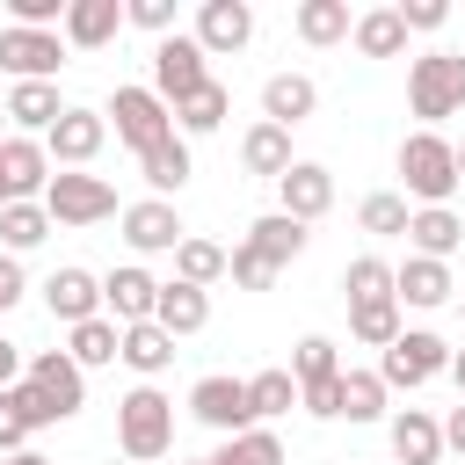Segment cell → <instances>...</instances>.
I'll use <instances>...</instances> for the list:
<instances>
[{"label":"cell","mask_w":465,"mask_h":465,"mask_svg":"<svg viewBox=\"0 0 465 465\" xmlns=\"http://www.w3.org/2000/svg\"><path fill=\"white\" fill-rule=\"evenodd\" d=\"M65 334H73V349H65V356H73L80 371L116 363V341H124V327H116V320H102V312H94V320H80V327H65Z\"/></svg>","instance_id":"35"},{"label":"cell","mask_w":465,"mask_h":465,"mask_svg":"<svg viewBox=\"0 0 465 465\" xmlns=\"http://www.w3.org/2000/svg\"><path fill=\"white\" fill-rule=\"evenodd\" d=\"M124 22H138L153 36H174V0H124Z\"/></svg>","instance_id":"43"},{"label":"cell","mask_w":465,"mask_h":465,"mask_svg":"<svg viewBox=\"0 0 465 465\" xmlns=\"http://www.w3.org/2000/svg\"><path fill=\"white\" fill-rule=\"evenodd\" d=\"M7 385H22V349H15V341H0V392H7Z\"/></svg>","instance_id":"48"},{"label":"cell","mask_w":465,"mask_h":465,"mask_svg":"<svg viewBox=\"0 0 465 465\" xmlns=\"http://www.w3.org/2000/svg\"><path fill=\"white\" fill-rule=\"evenodd\" d=\"M116 29H124V0H65L58 36H65L73 51H102Z\"/></svg>","instance_id":"20"},{"label":"cell","mask_w":465,"mask_h":465,"mask_svg":"<svg viewBox=\"0 0 465 465\" xmlns=\"http://www.w3.org/2000/svg\"><path fill=\"white\" fill-rule=\"evenodd\" d=\"M0 65L15 73V80H58V65H65V36L58 29H0Z\"/></svg>","instance_id":"11"},{"label":"cell","mask_w":465,"mask_h":465,"mask_svg":"<svg viewBox=\"0 0 465 465\" xmlns=\"http://www.w3.org/2000/svg\"><path fill=\"white\" fill-rule=\"evenodd\" d=\"M400 22H407V29H443L450 7H443V0H400Z\"/></svg>","instance_id":"44"},{"label":"cell","mask_w":465,"mask_h":465,"mask_svg":"<svg viewBox=\"0 0 465 465\" xmlns=\"http://www.w3.org/2000/svg\"><path fill=\"white\" fill-rule=\"evenodd\" d=\"M203 80H211V65H203V44H196V36H182V29H174V36H160V44H153V94H160L167 109H174V102H189Z\"/></svg>","instance_id":"6"},{"label":"cell","mask_w":465,"mask_h":465,"mask_svg":"<svg viewBox=\"0 0 465 465\" xmlns=\"http://www.w3.org/2000/svg\"><path fill=\"white\" fill-rule=\"evenodd\" d=\"M189 414H196L203 429H225V436L262 429V421H254V407H247V378H225V371H211V378H196V385H189Z\"/></svg>","instance_id":"8"},{"label":"cell","mask_w":465,"mask_h":465,"mask_svg":"<svg viewBox=\"0 0 465 465\" xmlns=\"http://www.w3.org/2000/svg\"><path fill=\"white\" fill-rule=\"evenodd\" d=\"M385 436H392V458H400V465H436V458H443V421H436L429 407H400V414L385 421Z\"/></svg>","instance_id":"19"},{"label":"cell","mask_w":465,"mask_h":465,"mask_svg":"<svg viewBox=\"0 0 465 465\" xmlns=\"http://www.w3.org/2000/svg\"><path fill=\"white\" fill-rule=\"evenodd\" d=\"M312 109H320V87H312L305 73H269V80H262V124H283V131H291V124H305Z\"/></svg>","instance_id":"21"},{"label":"cell","mask_w":465,"mask_h":465,"mask_svg":"<svg viewBox=\"0 0 465 465\" xmlns=\"http://www.w3.org/2000/svg\"><path fill=\"white\" fill-rule=\"evenodd\" d=\"M0 138H7V109H0Z\"/></svg>","instance_id":"52"},{"label":"cell","mask_w":465,"mask_h":465,"mask_svg":"<svg viewBox=\"0 0 465 465\" xmlns=\"http://www.w3.org/2000/svg\"><path fill=\"white\" fill-rule=\"evenodd\" d=\"M450 160H458V182H465V145H450Z\"/></svg>","instance_id":"51"},{"label":"cell","mask_w":465,"mask_h":465,"mask_svg":"<svg viewBox=\"0 0 465 465\" xmlns=\"http://www.w3.org/2000/svg\"><path fill=\"white\" fill-rule=\"evenodd\" d=\"M392 298H400V305H414V312H436V305H450V262L407 254V262L392 269Z\"/></svg>","instance_id":"18"},{"label":"cell","mask_w":465,"mask_h":465,"mask_svg":"<svg viewBox=\"0 0 465 465\" xmlns=\"http://www.w3.org/2000/svg\"><path fill=\"white\" fill-rule=\"evenodd\" d=\"M0 109H7L15 138H29V131H51V124L65 116V102H58V80H15V94H7Z\"/></svg>","instance_id":"22"},{"label":"cell","mask_w":465,"mask_h":465,"mask_svg":"<svg viewBox=\"0 0 465 465\" xmlns=\"http://www.w3.org/2000/svg\"><path fill=\"white\" fill-rule=\"evenodd\" d=\"M443 378L458 385V400H465V349H450V363H443Z\"/></svg>","instance_id":"49"},{"label":"cell","mask_w":465,"mask_h":465,"mask_svg":"<svg viewBox=\"0 0 465 465\" xmlns=\"http://www.w3.org/2000/svg\"><path fill=\"white\" fill-rule=\"evenodd\" d=\"M240 167L262 174V182H283V167H291V131H283V124H247V138H240Z\"/></svg>","instance_id":"25"},{"label":"cell","mask_w":465,"mask_h":465,"mask_svg":"<svg viewBox=\"0 0 465 465\" xmlns=\"http://www.w3.org/2000/svg\"><path fill=\"white\" fill-rule=\"evenodd\" d=\"M51 240V211L44 203H7L0 211V254H29Z\"/></svg>","instance_id":"33"},{"label":"cell","mask_w":465,"mask_h":465,"mask_svg":"<svg viewBox=\"0 0 465 465\" xmlns=\"http://www.w3.org/2000/svg\"><path fill=\"white\" fill-rule=\"evenodd\" d=\"M109 116H116V138L131 153H153L160 138H174V109L153 94V87H116L109 94Z\"/></svg>","instance_id":"7"},{"label":"cell","mask_w":465,"mask_h":465,"mask_svg":"<svg viewBox=\"0 0 465 465\" xmlns=\"http://www.w3.org/2000/svg\"><path fill=\"white\" fill-rule=\"evenodd\" d=\"M22 385H36V392L58 407V421H73V414H80V400H87V371H80L65 349H36V356L22 363Z\"/></svg>","instance_id":"10"},{"label":"cell","mask_w":465,"mask_h":465,"mask_svg":"<svg viewBox=\"0 0 465 465\" xmlns=\"http://www.w3.org/2000/svg\"><path fill=\"white\" fill-rule=\"evenodd\" d=\"M124 240H131L138 254H174V247L189 240V225H182V211H174V203L145 196V203H124Z\"/></svg>","instance_id":"14"},{"label":"cell","mask_w":465,"mask_h":465,"mask_svg":"<svg viewBox=\"0 0 465 465\" xmlns=\"http://www.w3.org/2000/svg\"><path fill=\"white\" fill-rule=\"evenodd\" d=\"M225 276H232L240 291H269V283H276V269H269L247 240H240V247H225Z\"/></svg>","instance_id":"42"},{"label":"cell","mask_w":465,"mask_h":465,"mask_svg":"<svg viewBox=\"0 0 465 465\" xmlns=\"http://www.w3.org/2000/svg\"><path fill=\"white\" fill-rule=\"evenodd\" d=\"M189 465H211V458H189Z\"/></svg>","instance_id":"54"},{"label":"cell","mask_w":465,"mask_h":465,"mask_svg":"<svg viewBox=\"0 0 465 465\" xmlns=\"http://www.w3.org/2000/svg\"><path fill=\"white\" fill-rule=\"evenodd\" d=\"M291 378H298V392H305V385H327V378H341V356H334V341H327V334H305V341L291 349Z\"/></svg>","instance_id":"36"},{"label":"cell","mask_w":465,"mask_h":465,"mask_svg":"<svg viewBox=\"0 0 465 465\" xmlns=\"http://www.w3.org/2000/svg\"><path fill=\"white\" fill-rule=\"evenodd\" d=\"M407 218H414V211H407V196H400V189H378V196H363V203H356V225H363V232H378V240L407 232Z\"/></svg>","instance_id":"39"},{"label":"cell","mask_w":465,"mask_h":465,"mask_svg":"<svg viewBox=\"0 0 465 465\" xmlns=\"http://www.w3.org/2000/svg\"><path fill=\"white\" fill-rule=\"evenodd\" d=\"M153 327H167L174 341H182V334H203V327H211V291H196V283H160Z\"/></svg>","instance_id":"23"},{"label":"cell","mask_w":465,"mask_h":465,"mask_svg":"<svg viewBox=\"0 0 465 465\" xmlns=\"http://www.w3.org/2000/svg\"><path fill=\"white\" fill-rule=\"evenodd\" d=\"M44 211H51V225H102V218L116 211V189H109L102 174L51 167V182H44Z\"/></svg>","instance_id":"5"},{"label":"cell","mask_w":465,"mask_h":465,"mask_svg":"<svg viewBox=\"0 0 465 465\" xmlns=\"http://www.w3.org/2000/svg\"><path fill=\"white\" fill-rule=\"evenodd\" d=\"M276 211H283V218H298V225L327 218V211H334V174H327L320 160H291V167H283V182H276Z\"/></svg>","instance_id":"13"},{"label":"cell","mask_w":465,"mask_h":465,"mask_svg":"<svg viewBox=\"0 0 465 465\" xmlns=\"http://www.w3.org/2000/svg\"><path fill=\"white\" fill-rule=\"evenodd\" d=\"M189 36L203 44V58H218V51H240V44L254 36V7H247V0H203Z\"/></svg>","instance_id":"17"},{"label":"cell","mask_w":465,"mask_h":465,"mask_svg":"<svg viewBox=\"0 0 465 465\" xmlns=\"http://www.w3.org/2000/svg\"><path fill=\"white\" fill-rule=\"evenodd\" d=\"M218 276H225V247H218V240H196V232H189V240L174 247V283H196V291H211Z\"/></svg>","instance_id":"34"},{"label":"cell","mask_w":465,"mask_h":465,"mask_svg":"<svg viewBox=\"0 0 465 465\" xmlns=\"http://www.w3.org/2000/svg\"><path fill=\"white\" fill-rule=\"evenodd\" d=\"M341 414L349 421H378L385 414V378L378 371H341Z\"/></svg>","instance_id":"40"},{"label":"cell","mask_w":465,"mask_h":465,"mask_svg":"<svg viewBox=\"0 0 465 465\" xmlns=\"http://www.w3.org/2000/svg\"><path fill=\"white\" fill-rule=\"evenodd\" d=\"M116 443H124L131 465L167 458V450H174V400H167L160 385H131V392L116 400Z\"/></svg>","instance_id":"1"},{"label":"cell","mask_w":465,"mask_h":465,"mask_svg":"<svg viewBox=\"0 0 465 465\" xmlns=\"http://www.w3.org/2000/svg\"><path fill=\"white\" fill-rule=\"evenodd\" d=\"M349 334H356L363 349H392V341H400V298H363V305H349Z\"/></svg>","instance_id":"32"},{"label":"cell","mask_w":465,"mask_h":465,"mask_svg":"<svg viewBox=\"0 0 465 465\" xmlns=\"http://www.w3.org/2000/svg\"><path fill=\"white\" fill-rule=\"evenodd\" d=\"M211 465H283V443H276V429H240L218 443Z\"/></svg>","instance_id":"38"},{"label":"cell","mask_w":465,"mask_h":465,"mask_svg":"<svg viewBox=\"0 0 465 465\" xmlns=\"http://www.w3.org/2000/svg\"><path fill=\"white\" fill-rule=\"evenodd\" d=\"M349 44H356L363 58H400V51H407V22H400V7H371V15H356Z\"/></svg>","instance_id":"28"},{"label":"cell","mask_w":465,"mask_h":465,"mask_svg":"<svg viewBox=\"0 0 465 465\" xmlns=\"http://www.w3.org/2000/svg\"><path fill=\"white\" fill-rule=\"evenodd\" d=\"M44 182H51V153L44 138H0V211L7 203H44Z\"/></svg>","instance_id":"9"},{"label":"cell","mask_w":465,"mask_h":465,"mask_svg":"<svg viewBox=\"0 0 465 465\" xmlns=\"http://www.w3.org/2000/svg\"><path fill=\"white\" fill-rule=\"evenodd\" d=\"M443 450H458V458H465V400L443 414Z\"/></svg>","instance_id":"47"},{"label":"cell","mask_w":465,"mask_h":465,"mask_svg":"<svg viewBox=\"0 0 465 465\" xmlns=\"http://www.w3.org/2000/svg\"><path fill=\"white\" fill-rule=\"evenodd\" d=\"M443 363H450V341L429 334V327H400V341L378 349V378H385V392H414V385L443 378Z\"/></svg>","instance_id":"4"},{"label":"cell","mask_w":465,"mask_h":465,"mask_svg":"<svg viewBox=\"0 0 465 465\" xmlns=\"http://www.w3.org/2000/svg\"><path fill=\"white\" fill-rule=\"evenodd\" d=\"M407 247H414V254H429V262H450V254L465 247V218H458L450 203L414 211V218H407Z\"/></svg>","instance_id":"24"},{"label":"cell","mask_w":465,"mask_h":465,"mask_svg":"<svg viewBox=\"0 0 465 465\" xmlns=\"http://www.w3.org/2000/svg\"><path fill=\"white\" fill-rule=\"evenodd\" d=\"M116 363H131L138 378H160V371L174 363V334H167V327H153V320H145V327H124Z\"/></svg>","instance_id":"27"},{"label":"cell","mask_w":465,"mask_h":465,"mask_svg":"<svg viewBox=\"0 0 465 465\" xmlns=\"http://www.w3.org/2000/svg\"><path fill=\"white\" fill-rule=\"evenodd\" d=\"M15 450H29V429H22V414L0 400V458H15Z\"/></svg>","instance_id":"45"},{"label":"cell","mask_w":465,"mask_h":465,"mask_svg":"<svg viewBox=\"0 0 465 465\" xmlns=\"http://www.w3.org/2000/svg\"><path fill=\"white\" fill-rule=\"evenodd\" d=\"M44 305H51V320L58 327H80V320H94L102 312V276H87V269H51L44 276Z\"/></svg>","instance_id":"16"},{"label":"cell","mask_w":465,"mask_h":465,"mask_svg":"<svg viewBox=\"0 0 465 465\" xmlns=\"http://www.w3.org/2000/svg\"><path fill=\"white\" fill-rule=\"evenodd\" d=\"M102 138H109V116H102V109H73V102H65V116L44 131V153H51V167H87V160L102 153Z\"/></svg>","instance_id":"12"},{"label":"cell","mask_w":465,"mask_h":465,"mask_svg":"<svg viewBox=\"0 0 465 465\" xmlns=\"http://www.w3.org/2000/svg\"><path fill=\"white\" fill-rule=\"evenodd\" d=\"M400 182H407V196H414L421 211L450 203V196H458V160H450V138H443V131H414V138H400Z\"/></svg>","instance_id":"2"},{"label":"cell","mask_w":465,"mask_h":465,"mask_svg":"<svg viewBox=\"0 0 465 465\" xmlns=\"http://www.w3.org/2000/svg\"><path fill=\"white\" fill-rule=\"evenodd\" d=\"M138 174H145V182H153V196L167 203V196L189 182V145H182V131H174V138H160L153 153H138Z\"/></svg>","instance_id":"30"},{"label":"cell","mask_w":465,"mask_h":465,"mask_svg":"<svg viewBox=\"0 0 465 465\" xmlns=\"http://www.w3.org/2000/svg\"><path fill=\"white\" fill-rule=\"evenodd\" d=\"M15 298H22V262H15V254H0V312H7Z\"/></svg>","instance_id":"46"},{"label":"cell","mask_w":465,"mask_h":465,"mask_svg":"<svg viewBox=\"0 0 465 465\" xmlns=\"http://www.w3.org/2000/svg\"><path fill=\"white\" fill-rule=\"evenodd\" d=\"M0 465H51L44 450H15V458H0Z\"/></svg>","instance_id":"50"},{"label":"cell","mask_w":465,"mask_h":465,"mask_svg":"<svg viewBox=\"0 0 465 465\" xmlns=\"http://www.w3.org/2000/svg\"><path fill=\"white\" fill-rule=\"evenodd\" d=\"M247 407H254V421L291 414V407H298V378H291V371H254V378H247Z\"/></svg>","instance_id":"37"},{"label":"cell","mask_w":465,"mask_h":465,"mask_svg":"<svg viewBox=\"0 0 465 465\" xmlns=\"http://www.w3.org/2000/svg\"><path fill=\"white\" fill-rule=\"evenodd\" d=\"M407 109L421 116V131H436L443 116L465 109V58L458 51H429L407 65Z\"/></svg>","instance_id":"3"},{"label":"cell","mask_w":465,"mask_h":465,"mask_svg":"<svg viewBox=\"0 0 465 465\" xmlns=\"http://www.w3.org/2000/svg\"><path fill=\"white\" fill-rule=\"evenodd\" d=\"M341 291H349V305H363V298H392V262L356 254V262L341 269Z\"/></svg>","instance_id":"41"},{"label":"cell","mask_w":465,"mask_h":465,"mask_svg":"<svg viewBox=\"0 0 465 465\" xmlns=\"http://www.w3.org/2000/svg\"><path fill=\"white\" fill-rule=\"evenodd\" d=\"M298 36L305 44H341L349 29H356V15H349V0H298Z\"/></svg>","instance_id":"31"},{"label":"cell","mask_w":465,"mask_h":465,"mask_svg":"<svg viewBox=\"0 0 465 465\" xmlns=\"http://www.w3.org/2000/svg\"><path fill=\"white\" fill-rule=\"evenodd\" d=\"M153 298H160V283L138 262H124V269L102 276V320H116V327H145L153 320Z\"/></svg>","instance_id":"15"},{"label":"cell","mask_w":465,"mask_h":465,"mask_svg":"<svg viewBox=\"0 0 465 465\" xmlns=\"http://www.w3.org/2000/svg\"><path fill=\"white\" fill-rule=\"evenodd\" d=\"M305 240H312V232H305L298 218H283V211H269V218H254V225H247V247H254L269 269L298 262V254H305Z\"/></svg>","instance_id":"26"},{"label":"cell","mask_w":465,"mask_h":465,"mask_svg":"<svg viewBox=\"0 0 465 465\" xmlns=\"http://www.w3.org/2000/svg\"><path fill=\"white\" fill-rule=\"evenodd\" d=\"M458 320H465V298H458Z\"/></svg>","instance_id":"53"},{"label":"cell","mask_w":465,"mask_h":465,"mask_svg":"<svg viewBox=\"0 0 465 465\" xmlns=\"http://www.w3.org/2000/svg\"><path fill=\"white\" fill-rule=\"evenodd\" d=\"M232 116V94H225V80H203L189 102H174V131H189V138H203V131H218Z\"/></svg>","instance_id":"29"}]
</instances>
